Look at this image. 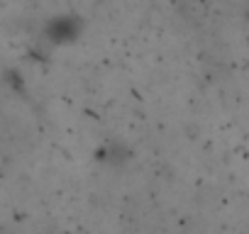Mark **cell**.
Here are the masks:
<instances>
[{"instance_id":"6da1fadb","label":"cell","mask_w":249,"mask_h":234,"mask_svg":"<svg viewBox=\"0 0 249 234\" xmlns=\"http://www.w3.org/2000/svg\"><path fill=\"white\" fill-rule=\"evenodd\" d=\"M83 32V20L78 15H56L44 25V39L54 47L73 44Z\"/></svg>"},{"instance_id":"7a4b0ae2","label":"cell","mask_w":249,"mask_h":234,"mask_svg":"<svg viewBox=\"0 0 249 234\" xmlns=\"http://www.w3.org/2000/svg\"><path fill=\"white\" fill-rule=\"evenodd\" d=\"M98 159L103 164H110V166H122V164H127L132 159V151H130L127 144H122V142H107L98 151Z\"/></svg>"}]
</instances>
